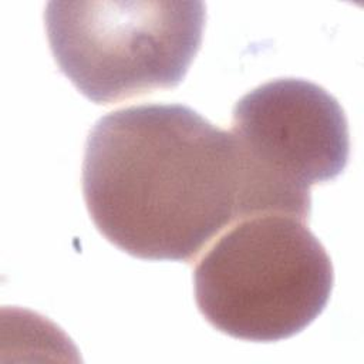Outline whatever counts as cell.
I'll return each instance as SVG.
<instances>
[{
    "mask_svg": "<svg viewBox=\"0 0 364 364\" xmlns=\"http://www.w3.org/2000/svg\"><path fill=\"white\" fill-rule=\"evenodd\" d=\"M306 219L262 212L230 225L193 272L199 311L216 330L270 343L306 328L334 283L331 259Z\"/></svg>",
    "mask_w": 364,
    "mask_h": 364,
    "instance_id": "cell-2",
    "label": "cell"
},
{
    "mask_svg": "<svg viewBox=\"0 0 364 364\" xmlns=\"http://www.w3.org/2000/svg\"><path fill=\"white\" fill-rule=\"evenodd\" d=\"M203 1H48L60 71L95 104L178 87L202 43Z\"/></svg>",
    "mask_w": 364,
    "mask_h": 364,
    "instance_id": "cell-3",
    "label": "cell"
},
{
    "mask_svg": "<svg viewBox=\"0 0 364 364\" xmlns=\"http://www.w3.org/2000/svg\"><path fill=\"white\" fill-rule=\"evenodd\" d=\"M230 132L264 175L306 199L348 164L346 114L309 80L276 78L249 91L233 107Z\"/></svg>",
    "mask_w": 364,
    "mask_h": 364,
    "instance_id": "cell-4",
    "label": "cell"
},
{
    "mask_svg": "<svg viewBox=\"0 0 364 364\" xmlns=\"http://www.w3.org/2000/svg\"><path fill=\"white\" fill-rule=\"evenodd\" d=\"M82 193L95 228L122 252L192 262L249 215L300 206L230 131L182 104H141L101 117L88 134Z\"/></svg>",
    "mask_w": 364,
    "mask_h": 364,
    "instance_id": "cell-1",
    "label": "cell"
}]
</instances>
